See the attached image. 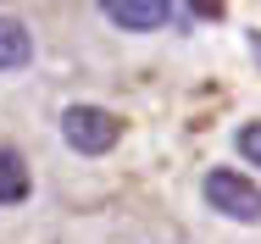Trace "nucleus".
<instances>
[{
  "mask_svg": "<svg viewBox=\"0 0 261 244\" xmlns=\"http://www.w3.org/2000/svg\"><path fill=\"white\" fill-rule=\"evenodd\" d=\"M200 195H206V205L222 211L228 222H261V189L245 172H233V167H211L206 178H200Z\"/></svg>",
  "mask_w": 261,
  "mask_h": 244,
  "instance_id": "f257e3e1",
  "label": "nucleus"
},
{
  "mask_svg": "<svg viewBox=\"0 0 261 244\" xmlns=\"http://www.w3.org/2000/svg\"><path fill=\"white\" fill-rule=\"evenodd\" d=\"M61 139L78 150V155H106V150L122 139V122L100 111V105H67L61 111Z\"/></svg>",
  "mask_w": 261,
  "mask_h": 244,
  "instance_id": "f03ea898",
  "label": "nucleus"
},
{
  "mask_svg": "<svg viewBox=\"0 0 261 244\" xmlns=\"http://www.w3.org/2000/svg\"><path fill=\"white\" fill-rule=\"evenodd\" d=\"M100 11H106V22H117V28H128V34H150V28L167 22L172 6H161V0H106Z\"/></svg>",
  "mask_w": 261,
  "mask_h": 244,
  "instance_id": "7ed1b4c3",
  "label": "nucleus"
},
{
  "mask_svg": "<svg viewBox=\"0 0 261 244\" xmlns=\"http://www.w3.org/2000/svg\"><path fill=\"white\" fill-rule=\"evenodd\" d=\"M34 61V34L22 28V17H6L0 11V72H17Z\"/></svg>",
  "mask_w": 261,
  "mask_h": 244,
  "instance_id": "20e7f679",
  "label": "nucleus"
},
{
  "mask_svg": "<svg viewBox=\"0 0 261 244\" xmlns=\"http://www.w3.org/2000/svg\"><path fill=\"white\" fill-rule=\"evenodd\" d=\"M28 200V161L11 145H0V205H17Z\"/></svg>",
  "mask_w": 261,
  "mask_h": 244,
  "instance_id": "39448f33",
  "label": "nucleus"
},
{
  "mask_svg": "<svg viewBox=\"0 0 261 244\" xmlns=\"http://www.w3.org/2000/svg\"><path fill=\"white\" fill-rule=\"evenodd\" d=\"M239 150H245L250 167H261V122H245V128H239Z\"/></svg>",
  "mask_w": 261,
  "mask_h": 244,
  "instance_id": "423d86ee",
  "label": "nucleus"
}]
</instances>
